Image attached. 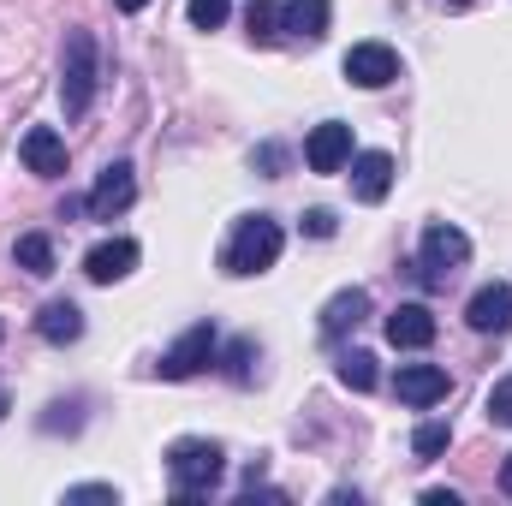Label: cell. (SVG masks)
I'll list each match as a JSON object with an SVG mask.
<instances>
[{"label":"cell","instance_id":"cell-12","mask_svg":"<svg viewBox=\"0 0 512 506\" xmlns=\"http://www.w3.org/2000/svg\"><path fill=\"white\" fill-rule=\"evenodd\" d=\"M328 24H334V6H328V0H286V6H280V30H286L292 42H322Z\"/></svg>","mask_w":512,"mask_h":506},{"label":"cell","instance_id":"cell-9","mask_svg":"<svg viewBox=\"0 0 512 506\" xmlns=\"http://www.w3.org/2000/svg\"><path fill=\"white\" fill-rule=\"evenodd\" d=\"M131 197H137L131 161H114V167H102V179H96V191H90V215H96V221H114V215L131 209Z\"/></svg>","mask_w":512,"mask_h":506},{"label":"cell","instance_id":"cell-31","mask_svg":"<svg viewBox=\"0 0 512 506\" xmlns=\"http://www.w3.org/2000/svg\"><path fill=\"white\" fill-rule=\"evenodd\" d=\"M447 6H465V0H447Z\"/></svg>","mask_w":512,"mask_h":506},{"label":"cell","instance_id":"cell-4","mask_svg":"<svg viewBox=\"0 0 512 506\" xmlns=\"http://www.w3.org/2000/svg\"><path fill=\"white\" fill-rule=\"evenodd\" d=\"M465 262H471V239H465L459 227H429V233H423L417 268H423V280H429V286H447Z\"/></svg>","mask_w":512,"mask_h":506},{"label":"cell","instance_id":"cell-2","mask_svg":"<svg viewBox=\"0 0 512 506\" xmlns=\"http://www.w3.org/2000/svg\"><path fill=\"white\" fill-rule=\"evenodd\" d=\"M221 471H227V453L215 441H173V453H167V477H173V495L179 501L209 495L221 483Z\"/></svg>","mask_w":512,"mask_h":506},{"label":"cell","instance_id":"cell-26","mask_svg":"<svg viewBox=\"0 0 512 506\" xmlns=\"http://www.w3.org/2000/svg\"><path fill=\"white\" fill-rule=\"evenodd\" d=\"M304 233H310V239H334V215H328V209H310V215H304Z\"/></svg>","mask_w":512,"mask_h":506},{"label":"cell","instance_id":"cell-18","mask_svg":"<svg viewBox=\"0 0 512 506\" xmlns=\"http://www.w3.org/2000/svg\"><path fill=\"white\" fill-rule=\"evenodd\" d=\"M12 256H18L24 274H54V245H48V233H24Z\"/></svg>","mask_w":512,"mask_h":506},{"label":"cell","instance_id":"cell-28","mask_svg":"<svg viewBox=\"0 0 512 506\" xmlns=\"http://www.w3.org/2000/svg\"><path fill=\"white\" fill-rule=\"evenodd\" d=\"M114 6H120V12H143V6H149V0H114Z\"/></svg>","mask_w":512,"mask_h":506},{"label":"cell","instance_id":"cell-14","mask_svg":"<svg viewBox=\"0 0 512 506\" xmlns=\"http://www.w3.org/2000/svg\"><path fill=\"white\" fill-rule=\"evenodd\" d=\"M387 340H393L399 352H423V346L435 340V316H429L423 304H399V310L387 316Z\"/></svg>","mask_w":512,"mask_h":506},{"label":"cell","instance_id":"cell-6","mask_svg":"<svg viewBox=\"0 0 512 506\" xmlns=\"http://www.w3.org/2000/svg\"><path fill=\"white\" fill-rule=\"evenodd\" d=\"M340 66H346V78H352L358 90H382V84L399 78V54H393L387 42H352Z\"/></svg>","mask_w":512,"mask_h":506},{"label":"cell","instance_id":"cell-17","mask_svg":"<svg viewBox=\"0 0 512 506\" xmlns=\"http://www.w3.org/2000/svg\"><path fill=\"white\" fill-rule=\"evenodd\" d=\"M36 328H42V340H48V346H72V340L84 334V310H78L72 298H54V304H42Z\"/></svg>","mask_w":512,"mask_h":506},{"label":"cell","instance_id":"cell-21","mask_svg":"<svg viewBox=\"0 0 512 506\" xmlns=\"http://www.w3.org/2000/svg\"><path fill=\"white\" fill-rule=\"evenodd\" d=\"M227 12H233V0H185V18H191L197 30H221Z\"/></svg>","mask_w":512,"mask_h":506},{"label":"cell","instance_id":"cell-1","mask_svg":"<svg viewBox=\"0 0 512 506\" xmlns=\"http://www.w3.org/2000/svg\"><path fill=\"white\" fill-rule=\"evenodd\" d=\"M280 245H286L280 221H268V215H245V221L233 227L227 251H221V268H227V274H262V268L280 262Z\"/></svg>","mask_w":512,"mask_h":506},{"label":"cell","instance_id":"cell-29","mask_svg":"<svg viewBox=\"0 0 512 506\" xmlns=\"http://www.w3.org/2000/svg\"><path fill=\"white\" fill-rule=\"evenodd\" d=\"M501 489H507V495H512V459H507V465H501Z\"/></svg>","mask_w":512,"mask_h":506},{"label":"cell","instance_id":"cell-25","mask_svg":"<svg viewBox=\"0 0 512 506\" xmlns=\"http://www.w3.org/2000/svg\"><path fill=\"white\" fill-rule=\"evenodd\" d=\"M66 501H120V495H114V483H78V489H66Z\"/></svg>","mask_w":512,"mask_h":506},{"label":"cell","instance_id":"cell-30","mask_svg":"<svg viewBox=\"0 0 512 506\" xmlns=\"http://www.w3.org/2000/svg\"><path fill=\"white\" fill-rule=\"evenodd\" d=\"M0 417H6V393H0Z\"/></svg>","mask_w":512,"mask_h":506},{"label":"cell","instance_id":"cell-20","mask_svg":"<svg viewBox=\"0 0 512 506\" xmlns=\"http://www.w3.org/2000/svg\"><path fill=\"white\" fill-rule=\"evenodd\" d=\"M245 24H251L256 42H274V36H280V6H274V0H251V6H245Z\"/></svg>","mask_w":512,"mask_h":506},{"label":"cell","instance_id":"cell-27","mask_svg":"<svg viewBox=\"0 0 512 506\" xmlns=\"http://www.w3.org/2000/svg\"><path fill=\"white\" fill-rule=\"evenodd\" d=\"M423 501H429V506H459V495H453V489H429Z\"/></svg>","mask_w":512,"mask_h":506},{"label":"cell","instance_id":"cell-11","mask_svg":"<svg viewBox=\"0 0 512 506\" xmlns=\"http://www.w3.org/2000/svg\"><path fill=\"white\" fill-rule=\"evenodd\" d=\"M387 191H393V155H387V149L352 155V197H358V203H382Z\"/></svg>","mask_w":512,"mask_h":506},{"label":"cell","instance_id":"cell-24","mask_svg":"<svg viewBox=\"0 0 512 506\" xmlns=\"http://www.w3.org/2000/svg\"><path fill=\"white\" fill-rule=\"evenodd\" d=\"M227 376H233V381H251V340H239V346L227 352Z\"/></svg>","mask_w":512,"mask_h":506},{"label":"cell","instance_id":"cell-13","mask_svg":"<svg viewBox=\"0 0 512 506\" xmlns=\"http://www.w3.org/2000/svg\"><path fill=\"white\" fill-rule=\"evenodd\" d=\"M447 387H453V381H447V370H435V364H405L399 381H393V393H399L405 405H417V411H423V405H441Z\"/></svg>","mask_w":512,"mask_h":506},{"label":"cell","instance_id":"cell-22","mask_svg":"<svg viewBox=\"0 0 512 506\" xmlns=\"http://www.w3.org/2000/svg\"><path fill=\"white\" fill-rule=\"evenodd\" d=\"M447 441H453V429H447V423H423V429L411 435L417 459H435V453H447Z\"/></svg>","mask_w":512,"mask_h":506},{"label":"cell","instance_id":"cell-16","mask_svg":"<svg viewBox=\"0 0 512 506\" xmlns=\"http://www.w3.org/2000/svg\"><path fill=\"white\" fill-rule=\"evenodd\" d=\"M364 316H370V292H364V286H352V292H334V298L322 304V334L334 340V334L358 328Z\"/></svg>","mask_w":512,"mask_h":506},{"label":"cell","instance_id":"cell-19","mask_svg":"<svg viewBox=\"0 0 512 506\" xmlns=\"http://www.w3.org/2000/svg\"><path fill=\"white\" fill-rule=\"evenodd\" d=\"M340 381H346L352 393H370V387H376V358H370V352H346V358H340Z\"/></svg>","mask_w":512,"mask_h":506},{"label":"cell","instance_id":"cell-15","mask_svg":"<svg viewBox=\"0 0 512 506\" xmlns=\"http://www.w3.org/2000/svg\"><path fill=\"white\" fill-rule=\"evenodd\" d=\"M131 268H137V245H131V239H108V245H96V251L84 256V274H90L96 286L126 280Z\"/></svg>","mask_w":512,"mask_h":506},{"label":"cell","instance_id":"cell-23","mask_svg":"<svg viewBox=\"0 0 512 506\" xmlns=\"http://www.w3.org/2000/svg\"><path fill=\"white\" fill-rule=\"evenodd\" d=\"M489 423H507V429H512V376L489 393Z\"/></svg>","mask_w":512,"mask_h":506},{"label":"cell","instance_id":"cell-5","mask_svg":"<svg viewBox=\"0 0 512 506\" xmlns=\"http://www.w3.org/2000/svg\"><path fill=\"white\" fill-rule=\"evenodd\" d=\"M209 364H215V328H209V322L185 328V334L161 352V376L167 381H191V376H203Z\"/></svg>","mask_w":512,"mask_h":506},{"label":"cell","instance_id":"cell-7","mask_svg":"<svg viewBox=\"0 0 512 506\" xmlns=\"http://www.w3.org/2000/svg\"><path fill=\"white\" fill-rule=\"evenodd\" d=\"M304 161H310V173H340L352 161V126L322 120V126L304 137Z\"/></svg>","mask_w":512,"mask_h":506},{"label":"cell","instance_id":"cell-3","mask_svg":"<svg viewBox=\"0 0 512 506\" xmlns=\"http://www.w3.org/2000/svg\"><path fill=\"white\" fill-rule=\"evenodd\" d=\"M90 102H96V36L72 30L66 54H60V108H66V120H78V114H90Z\"/></svg>","mask_w":512,"mask_h":506},{"label":"cell","instance_id":"cell-10","mask_svg":"<svg viewBox=\"0 0 512 506\" xmlns=\"http://www.w3.org/2000/svg\"><path fill=\"white\" fill-rule=\"evenodd\" d=\"M18 155H24V167L42 173V179H60V173H66V137L54 126H30L24 143H18Z\"/></svg>","mask_w":512,"mask_h":506},{"label":"cell","instance_id":"cell-8","mask_svg":"<svg viewBox=\"0 0 512 506\" xmlns=\"http://www.w3.org/2000/svg\"><path fill=\"white\" fill-rule=\"evenodd\" d=\"M465 322H471L477 334H507V328H512V286H507V280L477 286V292H471V304H465Z\"/></svg>","mask_w":512,"mask_h":506}]
</instances>
